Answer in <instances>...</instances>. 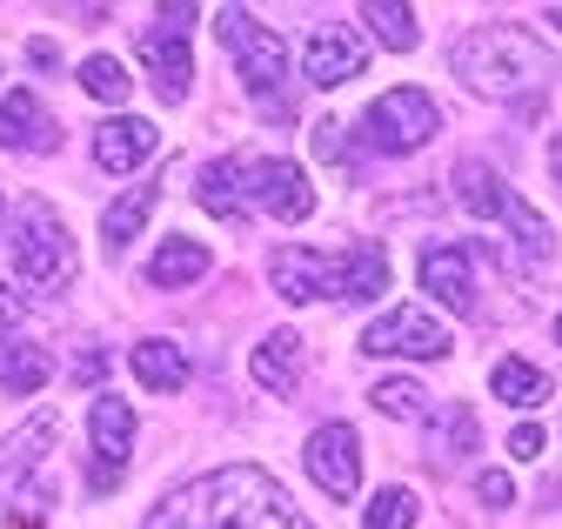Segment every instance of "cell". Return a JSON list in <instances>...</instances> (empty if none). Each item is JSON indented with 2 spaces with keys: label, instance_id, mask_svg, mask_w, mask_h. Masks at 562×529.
<instances>
[{
  "label": "cell",
  "instance_id": "25",
  "mask_svg": "<svg viewBox=\"0 0 562 529\" xmlns=\"http://www.w3.org/2000/svg\"><path fill=\"white\" fill-rule=\"evenodd\" d=\"M362 21L375 27L382 47H395V54L415 47V8H402V0H362Z\"/></svg>",
  "mask_w": 562,
  "mask_h": 529
},
{
  "label": "cell",
  "instance_id": "22",
  "mask_svg": "<svg viewBox=\"0 0 562 529\" xmlns=\"http://www.w3.org/2000/svg\"><path fill=\"white\" fill-rule=\"evenodd\" d=\"M0 382L14 395H34L47 382V349L41 342H0Z\"/></svg>",
  "mask_w": 562,
  "mask_h": 529
},
{
  "label": "cell",
  "instance_id": "1",
  "mask_svg": "<svg viewBox=\"0 0 562 529\" xmlns=\"http://www.w3.org/2000/svg\"><path fill=\"white\" fill-rule=\"evenodd\" d=\"M140 529H308L268 470H207L155 503Z\"/></svg>",
  "mask_w": 562,
  "mask_h": 529
},
{
  "label": "cell",
  "instance_id": "4",
  "mask_svg": "<svg viewBox=\"0 0 562 529\" xmlns=\"http://www.w3.org/2000/svg\"><path fill=\"white\" fill-rule=\"evenodd\" d=\"M215 27H222L235 68H241V81H248L255 94H274L281 81H289V47H281V34H268L261 21H248V8H222Z\"/></svg>",
  "mask_w": 562,
  "mask_h": 529
},
{
  "label": "cell",
  "instance_id": "23",
  "mask_svg": "<svg viewBox=\"0 0 562 529\" xmlns=\"http://www.w3.org/2000/svg\"><path fill=\"white\" fill-rule=\"evenodd\" d=\"M155 215V194L148 188H127V194H114V209H108V222H101V241L108 248H127L134 235H140V222Z\"/></svg>",
  "mask_w": 562,
  "mask_h": 529
},
{
  "label": "cell",
  "instance_id": "14",
  "mask_svg": "<svg viewBox=\"0 0 562 529\" xmlns=\"http://www.w3.org/2000/svg\"><path fill=\"white\" fill-rule=\"evenodd\" d=\"M415 275H422V289H429L442 308H456V315L475 308V275H469V255L462 248H429Z\"/></svg>",
  "mask_w": 562,
  "mask_h": 529
},
{
  "label": "cell",
  "instance_id": "36",
  "mask_svg": "<svg viewBox=\"0 0 562 529\" xmlns=\"http://www.w3.org/2000/svg\"><path fill=\"white\" fill-rule=\"evenodd\" d=\"M549 21H555V27H562V8H549Z\"/></svg>",
  "mask_w": 562,
  "mask_h": 529
},
{
  "label": "cell",
  "instance_id": "34",
  "mask_svg": "<svg viewBox=\"0 0 562 529\" xmlns=\"http://www.w3.org/2000/svg\"><path fill=\"white\" fill-rule=\"evenodd\" d=\"M14 322H21V295L0 282V328H14Z\"/></svg>",
  "mask_w": 562,
  "mask_h": 529
},
{
  "label": "cell",
  "instance_id": "18",
  "mask_svg": "<svg viewBox=\"0 0 562 529\" xmlns=\"http://www.w3.org/2000/svg\"><path fill=\"white\" fill-rule=\"evenodd\" d=\"M456 194H462V209L475 222H503V209H509V188H503V175L488 161H462L456 168Z\"/></svg>",
  "mask_w": 562,
  "mask_h": 529
},
{
  "label": "cell",
  "instance_id": "29",
  "mask_svg": "<svg viewBox=\"0 0 562 529\" xmlns=\"http://www.w3.org/2000/svg\"><path fill=\"white\" fill-rule=\"evenodd\" d=\"M369 403H375L382 416H415L422 403H429V395H422V382H408V375H389V382H375Z\"/></svg>",
  "mask_w": 562,
  "mask_h": 529
},
{
  "label": "cell",
  "instance_id": "15",
  "mask_svg": "<svg viewBox=\"0 0 562 529\" xmlns=\"http://www.w3.org/2000/svg\"><path fill=\"white\" fill-rule=\"evenodd\" d=\"M248 369H255V382H261V389L289 395V389L302 382V336H295V328H274V336H261V342H255V356H248Z\"/></svg>",
  "mask_w": 562,
  "mask_h": 529
},
{
  "label": "cell",
  "instance_id": "10",
  "mask_svg": "<svg viewBox=\"0 0 562 529\" xmlns=\"http://www.w3.org/2000/svg\"><path fill=\"white\" fill-rule=\"evenodd\" d=\"M268 275L274 289L289 295V302H341V255H315V248H274L268 261Z\"/></svg>",
  "mask_w": 562,
  "mask_h": 529
},
{
  "label": "cell",
  "instance_id": "9",
  "mask_svg": "<svg viewBox=\"0 0 562 529\" xmlns=\"http://www.w3.org/2000/svg\"><path fill=\"white\" fill-rule=\"evenodd\" d=\"M248 202H261L274 222H308L315 215L308 168H295V161H248Z\"/></svg>",
  "mask_w": 562,
  "mask_h": 529
},
{
  "label": "cell",
  "instance_id": "35",
  "mask_svg": "<svg viewBox=\"0 0 562 529\" xmlns=\"http://www.w3.org/2000/svg\"><path fill=\"white\" fill-rule=\"evenodd\" d=\"M549 168H555V181H562V135H555V148H549Z\"/></svg>",
  "mask_w": 562,
  "mask_h": 529
},
{
  "label": "cell",
  "instance_id": "6",
  "mask_svg": "<svg viewBox=\"0 0 562 529\" xmlns=\"http://www.w3.org/2000/svg\"><path fill=\"white\" fill-rule=\"evenodd\" d=\"M362 356H449V328L422 308H389L362 328Z\"/></svg>",
  "mask_w": 562,
  "mask_h": 529
},
{
  "label": "cell",
  "instance_id": "13",
  "mask_svg": "<svg viewBox=\"0 0 562 529\" xmlns=\"http://www.w3.org/2000/svg\"><path fill=\"white\" fill-rule=\"evenodd\" d=\"M161 148V135L148 121H134V114H121V121H101L94 127V168H108V175H134V168H148V155Z\"/></svg>",
  "mask_w": 562,
  "mask_h": 529
},
{
  "label": "cell",
  "instance_id": "27",
  "mask_svg": "<svg viewBox=\"0 0 562 529\" xmlns=\"http://www.w3.org/2000/svg\"><path fill=\"white\" fill-rule=\"evenodd\" d=\"M81 88L114 108V101H127V68H121L114 54H88V60H81Z\"/></svg>",
  "mask_w": 562,
  "mask_h": 529
},
{
  "label": "cell",
  "instance_id": "26",
  "mask_svg": "<svg viewBox=\"0 0 562 529\" xmlns=\"http://www.w3.org/2000/svg\"><path fill=\"white\" fill-rule=\"evenodd\" d=\"M488 382H496V395H503V403H516V409H536L542 395H549V375L536 362H496V375H488Z\"/></svg>",
  "mask_w": 562,
  "mask_h": 529
},
{
  "label": "cell",
  "instance_id": "28",
  "mask_svg": "<svg viewBox=\"0 0 562 529\" xmlns=\"http://www.w3.org/2000/svg\"><path fill=\"white\" fill-rule=\"evenodd\" d=\"M415 489H382L375 503H369V529H415Z\"/></svg>",
  "mask_w": 562,
  "mask_h": 529
},
{
  "label": "cell",
  "instance_id": "16",
  "mask_svg": "<svg viewBox=\"0 0 562 529\" xmlns=\"http://www.w3.org/2000/svg\"><path fill=\"white\" fill-rule=\"evenodd\" d=\"M194 194H201V209H207V215L235 222V215H241V194H248V161H241V155L207 161V168L194 175Z\"/></svg>",
  "mask_w": 562,
  "mask_h": 529
},
{
  "label": "cell",
  "instance_id": "30",
  "mask_svg": "<svg viewBox=\"0 0 562 529\" xmlns=\"http://www.w3.org/2000/svg\"><path fill=\"white\" fill-rule=\"evenodd\" d=\"M442 436H449V449H475V442H482V429H475L469 409H449V416H442Z\"/></svg>",
  "mask_w": 562,
  "mask_h": 529
},
{
  "label": "cell",
  "instance_id": "33",
  "mask_svg": "<svg viewBox=\"0 0 562 529\" xmlns=\"http://www.w3.org/2000/svg\"><path fill=\"white\" fill-rule=\"evenodd\" d=\"M475 489H482V503H488V509H503V503H509V496H516V483H509V476H503V470H488V476H482V483H475Z\"/></svg>",
  "mask_w": 562,
  "mask_h": 529
},
{
  "label": "cell",
  "instance_id": "17",
  "mask_svg": "<svg viewBox=\"0 0 562 529\" xmlns=\"http://www.w3.org/2000/svg\"><path fill=\"white\" fill-rule=\"evenodd\" d=\"M47 135H54V127L41 114V94H27V88L0 94V148H41Z\"/></svg>",
  "mask_w": 562,
  "mask_h": 529
},
{
  "label": "cell",
  "instance_id": "37",
  "mask_svg": "<svg viewBox=\"0 0 562 529\" xmlns=\"http://www.w3.org/2000/svg\"><path fill=\"white\" fill-rule=\"evenodd\" d=\"M555 342H562V315H555Z\"/></svg>",
  "mask_w": 562,
  "mask_h": 529
},
{
  "label": "cell",
  "instance_id": "32",
  "mask_svg": "<svg viewBox=\"0 0 562 529\" xmlns=\"http://www.w3.org/2000/svg\"><path fill=\"white\" fill-rule=\"evenodd\" d=\"M509 455H516V462L542 455V429H536V423H516V429H509Z\"/></svg>",
  "mask_w": 562,
  "mask_h": 529
},
{
  "label": "cell",
  "instance_id": "3",
  "mask_svg": "<svg viewBox=\"0 0 562 529\" xmlns=\"http://www.w3.org/2000/svg\"><path fill=\"white\" fill-rule=\"evenodd\" d=\"M14 275L27 289H41V295L75 275V241H67L54 209H27L21 215V228H14Z\"/></svg>",
  "mask_w": 562,
  "mask_h": 529
},
{
  "label": "cell",
  "instance_id": "11",
  "mask_svg": "<svg viewBox=\"0 0 562 529\" xmlns=\"http://www.w3.org/2000/svg\"><path fill=\"white\" fill-rule=\"evenodd\" d=\"M362 68H369V41L348 34V27H315L308 47H302V75H308V88H341V81H356Z\"/></svg>",
  "mask_w": 562,
  "mask_h": 529
},
{
  "label": "cell",
  "instance_id": "8",
  "mask_svg": "<svg viewBox=\"0 0 562 529\" xmlns=\"http://www.w3.org/2000/svg\"><path fill=\"white\" fill-rule=\"evenodd\" d=\"M88 442H94V489L108 496L127 470V455H134V409L121 403V395H101L94 416H88Z\"/></svg>",
  "mask_w": 562,
  "mask_h": 529
},
{
  "label": "cell",
  "instance_id": "7",
  "mask_svg": "<svg viewBox=\"0 0 562 529\" xmlns=\"http://www.w3.org/2000/svg\"><path fill=\"white\" fill-rule=\"evenodd\" d=\"M308 476L322 483V496H356V483H362V436L348 423H322L308 436Z\"/></svg>",
  "mask_w": 562,
  "mask_h": 529
},
{
  "label": "cell",
  "instance_id": "31",
  "mask_svg": "<svg viewBox=\"0 0 562 529\" xmlns=\"http://www.w3.org/2000/svg\"><path fill=\"white\" fill-rule=\"evenodd\" d=\"M47 442H54V416H34V423L8 442V455H34V449H47Z\"/></svg>",
  "mask_w": 562,
  "mask_h": 529
},
{
  "label": "cell",
  "instance_id": "2",
  "mask_svg": "<svg viewBox=\"0 0 562 529\" xmlns=\"http://www.w3.org/2000/svg\"><path fill=\"white\" fill-rule=\"evenodd\" d=\"M456 75L488 101H516L555 75V54L542 41H529L522 27H482L456 47Z\"/></svg>",
  "mask_w": 562,
  "mask_h": 529
},
{
  "label": "cell",
  "instance_id": "24",
  "mask_svg": "<svg viewBox=\"0 0 562 529\" xmlns=\"http://www.w3.org/2000/svg\"><path fill=\"white\" fill-rule=\"evenodd\" d=\"M503 222H509V235H516V248L536 261V269H542V261L555 255V235H549V222L522 202V194H509V209H503Z\"/></svg>",
  "mask_w": 562,
  "mask_h": 529
},
{
  "label": "cell",
  "instance_id": "5",
  "mask_svg": "<svg viewBox=\"0 0 562 529\" xmlns=\"http://www.w3.org/2000/svg\"><path fill=\"white\" fill-rule=\"evenodd\" d=\"M436 127H442V114H436V101L422 88H389L369 108V142L382 155H415L422 142H436Z\"/></svg>",
  "mask_w": 562,
  "mask_h": 529
},
{
  "label": "cell",
  "instance_id": "12",
  "mask_svg": "<svg viewBox=\"0 0 562 529\" xmlns=\"http://www.w3.org/2000/svg\"><path fill=\"white\" fill-rule=\"evenodd\" d=\"M140 68H148V81L168 94V101H188V81H194V47L181 27H148L140 34Z\"/></svg>",
  "mask_w": 562,
  "mask_h": 529
},
{
  "label": "cell",
  "instance_id": "21",
  "mask_svg": "<svg viewBox=\"0 0 562 529\" xmlns=\"http://www.w3.org/2000/svg\"><path fill=\"white\" fill-rule=\"evenodd\" d=\"M382 289H389V255L382 248L341 255V302H382Z\"/></svg>",
  "mask_w": 562,
  "mask_h": 529
},
{
  "label": "cell",
  "instance_id": "19",
  "mask_svg": "<svg viewBox=\"0 0 562 529\" xmlns=\"http://www.w3.org/2000/svg\"><path fill=\"white\" fill-rule=\"evenodd\" d=\"M207 275V248H194L188 235H168L155 255H148V282L155 289H188V282H201Z\"/></svg>",
  "mask_w": 562,
  "mask_h": 529
},
{
  "label": "cell",
  "instance_id": "20",
  "mask_svg": "<svg viewBox=\"0 0 562 529\" xmlns=\"http://www.w3.org/2000/svg\"><path fill=\"white\" fill-rule=\"evenodd\" d=\"M134 375H140V389L175 395V389H188V356L175 342H140L134 349Z\"/></svg>",
  "mask_w": 562,
  "mask_h": 529
}]
</instances>
